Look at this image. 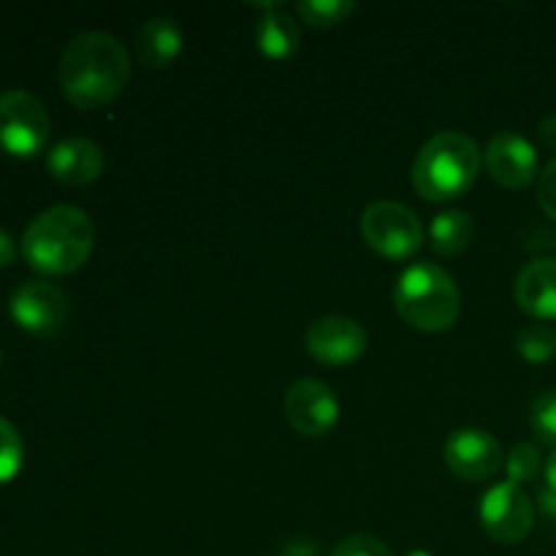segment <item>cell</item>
<instances>
[{"label":"cell","instance_id":"603a6c76","mask_svg":"<svg viewBox=\"0 0 556 556\" xmlns=\"http://www.w3.org/2000/svg\"><path fill=\"white\" fill-rule=\"evenodd\" d=\"M329 556H391V548L375 535H351L337 543Z\"/></svg>","mask_w":556,"mask_h":556},{"label":"cell","instance_id":"9c48e42d","mask_svg":"<svg viewBox=\"0 0 556 556\" xmlns=\"http://www.w3.org/2000/svg\"><path fill=\"white\" fill-rule=\"evenodd\" d=\"M445 465L456 478L470 483L489 481L505 467V454L500 440L486 429H456L445 440Z\"/></svg>","mask_w":556,"mask_h":556},{"label":"cell","instance_id":"484cf974","mask_svg":"<svg viewBox=\"0 0 556 556\" xmlns=\"http://www.w3.org/2000/svg\"><path fill=\"white\" fill-rule=\"evenodd\" d=\"M14 258H16L14 237H11L5 228H0V269H5V266L14 264Z\"/></svg>","mask_w":556,"mask_h":556},{"label":"cell","instance_id":"30bf717a","mask_svg":"<svg viewBox=\"0 0 556 556\" xmlns=\"http://www.w3.org/2000/svg\"><path fill=\"white\" fill-rule=\"evenodd\" d=\"M367 331L345 315H324L304 334V348L324 367H348L367 353Z\"/></svg>","mask_w":556,"mask_h":556},{"label":"cell","instance_id":"8fae6325","mask_svg":"<svg viewBox=\"0 0 556 556\" xmlns=\"http://www.w3.org/2000/svg\"><path fill=\"white\" fill-rule=\"evenodd\" d=\"M9 313L14 324L27 334L49 337L63 329L68 318V299L58 286L43 280L22 282L9 299Z\"/></svg>","mask_w":556,"mask_h":556},{"label":"cell","instance_id":"5b68a950","mask_svg":"<svg viewBox=\"0 0 556 556\" xmlns=\"http://www.w3.org/2000/svg\"><path fill=\"white\" fill-rule=\"evenodd\" d=\"M362 239L380 258L407 261L421 250L424 226L410 206L375 201L362 215Z\"/></svg>","mask_w":556,"mask_h":556},{"label":"cell","instance_id":"83f0119b","mask_svg":"<svg viewBox=\"0 0 556 556\" xmlns=\"http://www.w3.org/2000/svg\"><path fill=\"white\" fill-rule=\"evenodd\" d=\"M538 134H541V141L548 147V150L556 152V114H548V117L541 119V128H538Z\"/></svg>","mask_w":556,"mask_h":556},{"label":"cell","instance_id":"4fadbf2b","mask_svg":"<svg viewBox=\"0 0 556 556\" xmlns=\"http://www.w3.org/2000/svg\"><path fill=\"white\" fill-rule=\"evenodd\" d=\"M106 157L96 141L85 139V136H74V139H63L47 152V172L52 179L68 188H85L92 185L103 174Z\"/></svg>","mask_w":556,"mask_h":556},{"label":"cell","instance_id":"ac0fdd59","mask_svg":"<svg viewBox=\"0 0 556 556\" xmlns=\"http://www.w3.org/2000/svg\"><path fill=\"white\" fill-rule=\"evenodd\" d=\"M516 351L525 362L543 364L556 356V326L530 324L516 334Z\"/></svg>","mask_w":556,"mask_h":556},{"label":"cell","instance_id":"5bb4252c","mask_svg":"<svg viewBox=\"0 0 556 556\" xmlns=\"http://www.w3.org/2000/svg\"><path fill=\"white\" fill-rule=\"evenodd\" d=\"M514 299L521 313L538 320L556 318V258L530 261L514 282Z\"/></svg>","mask_w":556,"mask_h":556},{"label":"cell","instance_id":"d6986e66","mask_svg":"<svg viewBox=\"0 0 556 556\" xmlns=\"http://www.w3.org/2000/svg\"><path fill=\"white\" fill-rule=\"evenodd\" d=\"M296 11L309 27H337L351 20L356 3L353 0H304V3H296Z\"/></svg>","mask_w":556,"mask_h":556},{"label":"cell","instance_id":"6da1fadb","mask_svg":"<svg viewBox=\"0 0 556 556\" xmlns=\"http://www.w3.org/2000/svg\"><path fill=\"white\" fill-rule=\"evenodd\" d=\"M130 58L119 38L92 30L63 49L58 68L60 90L76 109H101L128 87Z\"/></svg>","mask_w":556,"mask_h":556},{"label":"cell","instance_id":"ffe728a7","mask_svg":"<svg viewBox=\"0 0 556 556\" xmlns=\"http://www.w3.org/2000/svg\"><path fill=\"white\" fill-rule=\"evenodd\" d=\"M25 462V443L9 418L0 416V486L11 483L22 470Z\"/></svg>","mask_w":556,"mask_h":556},{"label":"cell","instance_id":"9a60e30c","mask_svg":"<svg viewBox=\"0 0 556 556\" xmlns=\"http://www.w3.org/2000/svg\"><path fill=\"white\" fill-rule=\"evenodd\" d=\"M253 9L261 11V20L255 22V43L261 52L271 60H286L296 54L302 47L299 22L280 3H253Z\"/></svg>","mask_w":556,"mask_h":556},{"label":"cell","instance_id":"277c9868","mask_svg":"<svg viewBox=\"0 0 556 556\" xmlns=\"http://www.w3.org/2000/svg\"><path fill=\"white\" fill-rule=\"evenodd\" d=\"M394 307L407 326L424 334L454 329L462 315V293L454 277L432 261L407 266L394 288Z\"/></svg>","mask_w":556,"mask_h":556},{"label":"cell","instance_id":"7c38bea8","mask_svg":"<svg viewBox=\"0 0 556 556\" xmlns=\"http://www.w3.org/2000/svg\"><path fill=\"white\" fill-rule=\"evenodd\" d=\"M483 163H486L489 177L505 190H525L541 177L538 174L535 147L525 136L514 134V130L497 134L489 141L486 152H483Z\"/></svg>","mask_w":556,"mask_h":556},{"label":"cell","instance_id":"44dd1931","mask_svg":"<svg viewBox=\"0 0 556 556\" xmlns=\"http://www.w3.org/2000/svg\"><path fill=\"white\" fill-rule=\"evenodd\" d=\"M541 451L532 443H519L510 448V454L505 456V472H508V481L516 483V486H525V483H532L538 476H541Z\"/></svg>","mask_w":556,"mask_h":556},{"label":"cell","instance_id":"d4e9b609","mask_svg":"<svg viewBox=\"0 0 556 556\" xmlns=\"http://www.w3.org/2000/svg\"><path fill=\"white\" fill-rule=\"evenodd\" d=\"M280 556H318V546L309 538H293L282 546Z\"/></svg>","mask_w":556,"mask_h":556},{"label":"cell","instance_id":"52a82bcc","mask_svg":"<svg viewBox=\"0 0 556 556\" xmlns=\"http://www.w3.org/2000/svg\"><path fill=\"white\" fill-rule=\"evenodd\" d=\"M478 519L492 541L514 546V543L525 541L535 527V503L525 492V486L503 481L483 494Z\"/></svg>","mask_w":556,"mask_h":556},{"label":"cell","instance_id":"3957f363","mask_svg":"<svg viewBox=\"0 0 556 556\" xmlns=\"http://www.w3.org/2000/svg\"><path fill=\"white\" fill-rule=\"evenodd\" d=\"M481 172V147L459 130H443L418 150L413 163V188L427 201H451L465 195Z\"/></svg>","mask_w":556,"mask_h":556},{"label":"cell","instance_id":"7a4b0ae2","mask_svg":"<svg viewBox=\"0 0 556 556\" xmlns=\"http://www.w3.org/2000/svg\"><path fill=\"white\" fill-rule=\"evenodd\" d=\"M96 248V226L79 206L60 204L33 217L22 233V258L43 277H65L79 271Z\"/></svg>","mask_w":556,"mask_h":556},{"label":"cell","instance_id":"4316f807","mask_svg":"<svg viewBox=\"0 0 556 556\" xmlns=\"http://www.w3.org/2000/svg\"><path fill=\"white\" fill-rule=\"evenodd\" d=\"M538 510H541L552 525H556V492L543 486L541 494H538Z\"/></svg>","mask_w":556,"mask_h":556},{"label":"cell","instance_id":"f546056e","mask_svg":"<svg viewBox=\"0 0 556 556\" xmlns=\"http://www.w3.org/2000/svg\"><path fill=\"white\" fill-rule=\"evenodd\" d=\"M407 556H434V554H429V552H424V548H416V552H410Z\"/></svg>","mask_w":556,"mask_h":556},{"label":"cell","instance_id":"cb8c5ba5","mask_svg":"<svg viewBox=\"0 0 556 556\" xmlns=\"http://www.w3.org/2000/svg\"><path fill=\"white\" fill-rule=\"evenodd\" d=\"M538 204L546 212V217L556 220V155L538 177Z\"/></svg>","mask_w":556,"mask_h":556},{"label":"cell","instance_id":"4dcf8cb0","mask_svg":"<svg viewBox=\"0 0 556 556\" xmlns=\"http://www.w3.org/2000/svg\"><path fill=\"white\" fill-rule=\"evenodd\" d=\"M0 364H3V353H0Z\"/></svg>","mask_w":556,"mask_h":556},{"label":"cell","instance_id":"ba28073f","mask_svg":"<svg viewBox=\"0 0 556 556\" xmlns=\"http://www.w3.org/2000/svg\"><path fill=\"white\" fill-rule=\"evenodd\" d=\"M286 418L302 438H324L340 421V400L324 380L302 378L286 391Z\"/></svg>","mask_w":556,"mask_h":556},{"label":"cell","instance_id":"e0dca14e","mask_svg":"<svg viewBox=\"0 0 556 556\" xmlns=\"http://www.w3.org/2000/svg\"><path fill=\"white\" fill-rule=\"evenodd\" d=\"M476 239V220L465 210L440 212L429 226V244L438 255L454 258L462 255Z\"/></svg>","mask_w":556,"mask_h":556},{"label":"cell","instance_id":"7402d4cb","mask_svg":"<svg viewBox=\"0 0 556 556\" xmlns=\"http://www.w3.org/2000/svg\"><path fill=\"white\" fill-rule=\"evenodd\" d=\"M530 424L538 440L543 445H552L556 451V391H546V394L535 396L530 407Z\"/></svg>","mask_w":556,"mask_h":556},{"label":"cell","instance_id":"8992f818","mask_svg":"<svg viewBox=\"0 0 556 556\" xmlns=\"http://www.w3.org/2000/svg\"><path fill=\"white\" fill-rule=\"evenodd\" d=\"M52 119L27 90L0 92V150L11 157H36L47 147Z\"/></svg>","mask_w":556,"mask_h":556},{"label":"cell","instance_id":"2e32d148","mask_svg":"<svg viewBox=\"0 0 556 556\" xmlns=\"http://www.w3.org/2000/svg\"><path fill=\"white\" fill-rule=\"evenodd\" d=\"M134 49L136 60L144 68H166L182 52V30L168 16H157V20L141 25V30L136 33Z\"/></svg>","mask_w":556,"mask_h":556},{"label":"cell","instance_id":"f1b7e54d","mask_svg":"<svg viewBox=\"0 0 556 556\" xmlns=\"http://www.w3.org/2000/svg\"><path fill=\"white\" fill-rule=\"evenodd\" d=\"M543 476H546V489L556 492V451H552V456H548L546 465H543Z\"/></svg>","mask_w":556,"mask_h":556}]
</instances>
